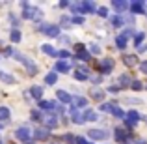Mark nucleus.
Listing matches in <instances>:
<instances>
[{
    "label": "nucleus",
    "mask_w": 147,
    "mask_h": 144,
    "mask_svg": "<svg viewBox=\"0 0 147 144\" xmlns=\"http://www.w3.org/2000/svg\"><path fill=\"white\" fill-rule=\"evenodd\" d=\"M123 62H125L127 66H134L138 60H136V56H125V58H123Z\"/></svg>",
    "instance_id": "nucleus-31"
},
{
    "label": "nucleus",
    "mask_w": 147,
    "mask_h": 144,
    "mask_svg": "<svg viewBox=\"0 0 147 144\" xmlns=\"http://www.w3.org/2000/svg\"><path fill=\"white\" fill-rule=\"evenodd\" d=\"M93 11H95L93 2H84V13H93Z\"/></svg>",
    "instance_id": "nucleus-25"
},
{
    "label": "nucleus",
    "mask_w": 147,
    "mask_h": 144,
    "mask_svg": "<svg viewBox=\"0 0 147 144\" xmlns=\"http://www.w3.org/2000/svg\"><path fill=\"white\" fill-rule=\"evenodd\" d=\"M56 111L60 112V114H63V107H61V105H56Z\"/></svg>",
    "instance_id": "nucleus-47"
},
{
    "label": "nucleus",
    "mask_w": 147,
    "mask_h": 144,
    "mask_svg": "<svg viewBox=\"0 0 147 144\" xmlns=\"http://www.w3.org/2000/svg\"><path fill=\"white\" fill-rule=\"evenodd\" d=\"M127 101H129V103H142L140 99H132V97H129V99H127Z\"/></svg>",
    "instance_id": "nucleus-46"
},
{
    "label": "nucleus",
    "mask_w": 147,
    "mask_h": 144,
    "mask_svg": "<svg viewBox=\"0 0 147 144\" xmlns=\"http://www.w3.org/2000/svg\"><path fill=\"white\" fill-rule=\"evenodd\" d=\"M76 51H78L76 58H80V60H90V53H88V51H84V45L82 43L76 45Z\"/></svg>",
    "instance_id": "nucleus-9"
},
{
    "label": "nucleus",
    "mask_w": 147,
    "mask_h": 144,
    "mask_svg": "<svg viewBox=\"0 0 147 144\" xmlns=\"http://www.w3.org/2000/svg\"><path fill=\"white\" fill-rule=\"evenodd\" d=\"M136 144H147V141H138Z\"/></svg>",
    "instance_id": "nucleus-48"
},
{
    "label": "nucleus",
    "mask_w": 147,
    "mask_h": 144,
    "mask_svg": "<svg viewBox=\"0 0 147 144\" xmlns=\"http://www.w3.org/2000/svg\"><path fill=\"white\" fill-rule=\"evenodd\" d=\"M88 137H90L91 141H106V139L110 137V133H106V131H102V129H91V131H88Z\"/></svg>",
    "instance_id": "nucleus-3"
},
{
    "label": "nucleus",
    "mask_w": 147,
    "mask_h": 144,
    "mask_svg": "<svg viewBox=\"0 0 147 144\" xmlns=\"http://www.w3.org/2000/svg\"><path fill=\"white\" fill-rule=\"evenodd\" d=\"M34 139H36V141H47L49 139V129H45V127L36 129L34 131Z\"/></svg>",
    "instance_id": "nucleus-7"
},
{
    "label": "nucleus",
    "mask_w": 147,
    "mask_h": 144,
    "mask_svg": "<svg viewBox=\"0 0 147 144\" xmlns=\"http://www.w3.org/2000/svg\"><path fill=\"white\" fill-rule=\"evenodd\" d=\"M91 81H93V83H100L102 77H100V75H93V77H91Z\"/></svg>",
    "instance_id": "nucleus-42"
},
{
    "label": "nucleus",
    "mask_w": 147,
    "mask_h": 144,
    "mask_svg": "<svg viewBox=\"0 0 147 144\" xmlns=\"http://www.w3.org/2000/svg\"><path fill=\"white\" fill-rule=\"evenodd\" d=\"M69 23H71V21H69L67 17H63V19H61V25H63V26H69Z\"/></svg>",
    "instance_id": "nucleus-44"
},
{
    "label": "nucleus",
    "mask_w": 147,
    "mask_h": 144,
    "mask_svg": "<svg viewBox=\"0 0 147 144\" xmlns=\"http://www.w3.org/2000/svg\"><path fill=\"white\" fill-rule=\"evenodd\" d=\"M130 137V133L127 129H121V127H119V129H115V139H117L119 142H123V141H127V139Z\"/></svg>",
    "instance_id": "nucleus-10"
},
{
    "label": "nucleus",
    "mask_w": 147,
    "mask_h": 144,
    "mask_svg": "<svg viewBox=\"0 0 147 144\" xmlns=\"http://www.w3.org/2000/svg\"><path fill=\"white\" fill-rule=\"evenodd\" d=\"M41 51H43L45 54H50V56H56V51L52 49V45H43V47H41Z\"/></svg>",
    "instance_id": "nucleus-27"
},
{
    "label": "nucleus",
    "mask_w": 147,
    "mask_h": 144,
    "mask_svg": "<svg viewBox=\"0 0 147 144\" xmlns=\"http://www.w3.org/2000/svg\"><path fill=\"white\" fill-rule=\"evenodd\" d=\"M56 96H58V99H60L61 103H71V101H73V99H71V96H69L67 92H63V90H58V94H56Z\"/></svg>",
    "instance_id": "nucleus-12"
},
{
    "label": "nucleus",
    "mask_w": 147,
    "mask_h": 144,
    "mask_svg": "<svg viewBox=\"0 0 147 144\" xmlns=\"http://www.w3.org/2000/svg\"><path fill=\"white\" fill-rule=\"evenodd\" d=\"M112 23H114V26H121L123 25V19L121 17H112Z\"/></svg>",
    "instance_id": "nucleus-36"
},
{
    "label": "nucleus",
    "mask_w": 147,
    "mask_h": 144,
    "mask_svg": "<svg viewBox=\"0 0 147 144\" xmlns=\"http://www.w3.org/2000/svg\"><path fill=\"white\" fill-rule=\"evenodd\" d=\"M84 120H88V122H95V120H97V112H95V111H88L86 116H84Z\"/></svg>",
    "instance_id": "nucleus-26"
},
{
    "label": "nucleus",
    "mask_w": 147,
    "mask_h": 144,
    "mask_svg": "<svg viewBox=\"0 0 147 144\" xmlns=\"http://www.w3.org/2000/svg\"><path fill=\"white\" fill-rule=\"evenodd\" d=\"M13 56H15V58H17V60H19V62H22V64H24V66H26V68H28V71H30V73H32V75H36V73H37V66H36V64H34V62H30V60H28V58H26V56H24V54H21V53H15V54H13Z\"/></svg>",
    "instance_id": "nucleus-1"
},
{
    "label": "nucleus",
    "mask_w": 147,
    "mask_h": 144,
    "mask_svg": "<svg viewBox=\"0 0 147 144\" xmlns=\"http://www.w3.org/2000/svg\"><path fill=\"white\" fill-rule=\"evenodd\" d=\"M145 90H147V86H145Z\"/></svg>",
    "instance_id": "nucleus-50"
},
{
    "label": "nucleus",
    "mask_w": 147,
    "mask_h": 144,
    "mask_svg": "<svg viewBox=\"0 0 147 144\" xmlns=\"http://www.w3.org/2000/svg\"><path fill=\"white\" fill-rule=\"evenodd\" d=\"M0 81H4V83H7V84H11V83H15V79L11 75H7L6 71H2L0 69Z\"/></svg>",
    "instance_id": "nucleus-21"
},
{
    "label": "nucleus",
    "mask_w": 147,
    "mask_h": 144,
    "mask_svg": "<svg viewBox=\"0 0 147 144\" xmlns=\"http://www.w3.org/2000/svg\"><path fill=\"white\" fill-rule=\"evenodd\" d=\"M15 139L21 142H28L30 139H32V131L28 129V127H19L17 131H15Z\"/></svg>",
    "instance_id": "nucleus-2"
},
{
    "label": "nucleus",
    "mask_w": 147,
    "mask_h": 144,
    "mask_svg": "<svg viewBox=\"0 0 147 144\" xmlns=\"http://www.w3.org/2000/svg\"><path fill=\"white\" fill-rule=\"evenodd\" d=\"M140 71L147 75V62H142V64H140Z\"/></svg>",
    "instance_id": "nucleus-38"
},
{
    "label": "nucleus",
    "mask_w": 147,
    "mask_h": 144,
    "mask_svg": "<svg viewBox=\"0 0 147 144\" xmlns=\"http://www.w3.org/2000/svg\"><path fill=\"white\" fill-rule=\"evenodd\" d=\"M7 120H9V109L0 107V122H7Z\"/></svg>",
    "instance_id": "nucleus-18"
},
{
    "label": "nucleus",
    "mask_w": 147,
    "mask_h": 144,
    "mask_svg": "<svg viewBox=\"0 0 147 144\" xmlns=\"http://www.w3.org/2000/svg\"><path fill=\"white\" fill-rule=\"evenodd\" d=\"M73 23H75V25H82L84 19H82V17H76V15H75V17H73Z\"/></svg>",
    "instance_id": "nucleus-40"
},
{
    "label": "nucleus",
    "mask_w": 147,
    "mask_h": 144,
    "mask_svg": "<svg viewBox=\"0 0 147 144\" xmlns=\"http://www.w3.org/2000/svg\"><path fill=\"white\" fill-rule=\"evenodd\" d=\"M32 120H39V112H37V111L32 112Z\"/></svg>",
    "instance_id": "nucleus-45"
},
{
    "label": "nucleus",
    "mask_w": 147,
    "mask_h": 144,
    "mask_svg": "<svg viewBox=\"0 0 147 144\" xmlns=\"http://www.w3.org/2000/svg\"><path fill=\"white\" fill-rule=\"evenodd\" d=\"M41 32H43L45 36H49V38H58V36H60V28H58L56 25H45V26H41Z\"/></svg>",
    "instance_id": "nucleus-4"
},
{
    "label": "nucleus",
    "mask_w": 147,
    "mask_h": 144,
    "mask_svg": "<svg viewBox=\"0 0 147 144\" xmlns=\"http://www.w3.org/2000/svg\"><path fill=\"white\" fill-rule=\"evenodd\" d=\"M71 116H73V122H75V124H84V122H86V120L78 114V111H76V109H71Z\"/></svg>",
    "instance_id": "nucleus-16"
},
{
    "label": "nucleus",
    "mask_w": 147,
    "mask_h": 144,
    "mask_svg": "<svg viewBox=\"0 0 147 144\" xmlns=\"http://www.w3.org/2000/svg\"><path fill=\"white\" fill-rule=\"evenodd\" d=\"M100 68H102L104 71H110V69L114 68V60H112V58H104V60L100 62Z\"/></svg>",
    "instance_id": "nucleus-13"
},
{
    "label": "nucleus",
    "mask_w": 147,
    "mask_h": 144,
    "mask_svg": "<svg viewBox=\"0 0 147 144\" xmlns=\"http://www.w3.org/2000/svg\"><path fill=\"white\" fill-rule=\"evenodd\" d=\"M0 131H2V126H0Z\"/></svg>",
    "instance_id": "nucleus-49"
},
{
    "label": "nucleus",
    "mask_w": 147,
    "mask_h": 144,
    "mask_svg": "<svg viewBox=\"0 0 147 144\" xmlns=\"http://www.w3.org/2000/svg\"><path fill=\"white\" fill-rule=\"evenodd\" d=\"M112 114H115L117 118H127V112H125V111H121L119 107H114V111H112Z\"/></svg>",
    "instance_id": "nucleus-29"
},
{
    "label": "nucleus",
    "mask_w": 147,
    "mask_h": 144,
    "mask_svg": "<svg viewBox=\"0 0 147 144\" xmlns=\"http://www.w3.org/2000/svg\"><path fill=\"white\" fill-rule=\"evenodd\" d=\"M73 103H75V109H82V107L88 105V99H86V97H75Z\"/></svg>",
    "instance_id": "nucleus-15"
},
{
    "label": "nucleus",
    "mask_w": 147,
    "mask_h": 144,
    "mask_svg": "<svg viewBox=\"0 0 147 144\" xmlns=\"http://www.w3.org/2000/svg\"><path fill=\"white\" fill-rule=\"evenodd\" d=\"M30 94L36 97V99H41V96H43V88H41V86H32Z\"/></svg>",
    "instance_id": "nucleus-20"
},
{
    "label": "nucleus",
    "mask_w": 147,
    "mask_h": 144,
    "mask_svg": "<svg viewBox=\"0 0 147 144\" xmlns=\"http://www.w3.org/2000/svg\"><path fill=\"white\" fill-rule=\"evenodd\" d=\"M130 88H132V90H144V88H142V83H140V81H132V86H130Z\"/></svg>",
    "instance_id": "nucleus-34"
},
{
    "label": "nucleus",
    "mask_w": 147,
    "mask_h": 144,
    "mask_svg": "<svg viewBox=\"0 0 147 144\" xmlns=\"http://www.w3.org/2000/svg\"><path fill=\"white\" fill-rule=\"evenodd\" d=\"M91 96H93L95 99H102V92H100V90H93V92H91Z\"/></svg>",
    "instance_id": "nucleus-37"
},
{
    "label": "nucleus",
    "mask_w": 147,
    "mask_h": 144,
    "mask_svg": "<svg viewBox=\"0 0 147 144\" xmlns=\"http://www.w3.org/2000/svg\"><path fill=\"white\" fill-rule=\"evenodd\" d=\"M63 141L65 142H71V144H76V139L73 135H63Z\"/></svg>",
    "instance_id": "nucleus-35"
},
{
    "label": "nucleus",
    "mask_w": 147,
    "mask_h": 144,
    "mask_svg": "<svg viewBox=\"0 0 147 144\" xmlns=\"http://www.w3.org/2000/svg\"><path fill=\"white\" fill-rule=\"evenodd\" d=\"M39 107L47 109V111H52V109H56V101H39Z\"/></svg>",
    "instance_id": "nucleus-19"
},
{
    "label": "nucleus",
    "mask_w": 147,
    "mask_h": 144,
    "mask_svg": "<svg viewBox=\"0 0 147 144\" xmlns=\"http://www.w3.org/2000/svg\"><path fill=\"white\" fill-rule=\"evenodd\" d=\"M69 69H71V66H69L67 62H63V60H61V62H58V64H56V71H61V73H67Z\"/></svg>",
    "instance_id": "nucleus-14"
},
{
    "label": "nucleus",
    "mask_w": 147,
    "mask_h": 144,
    "mask_svg": "<svg viewBox=\"0 0 147 144\" xmlns=\"http://www.w3.org/2000/svg\"><path fill=\"white\" fill-rule=\"evenodd\" d=\"M11 41H13V43L21 41V32H19V30H13V32H11Z\"/></svg>",
    "instance_id": "nucleus-32"
},
{
    "label": "nucleus",
    "mask_w": 147,
    "mask_h": 144,
    "mask_svg": "<svg viewBox=\"0 0 147 144\" xmlns=\"http://www.w3.org/2000/svg\"><path fill=\"white\" fill-rule=\"evenodd\" d=\"M130 8H132L134 13H144V4H142V2H132Z\"/></svg>",
    "instance_id": "nucleus-22"
},
{
    "label": "nucleus",
    "mask_w": 147,
    "mask_h": 144,
    "mask_svg": "<svg viewBox=\"0 0 147 144\" xmlns=\"http://www.w3.org/2000/svg\"><path fill=\"white\" fill-rule=\"evenodd\" d=\"M112 103H114V101H112ZM112 103H102V105H100V111H102V112H112L114 107H115V105H112Z\"/></svg>",
    "instance_id": "nucleus-28"
},
{
    "label": "nucleus",
    "mask_w": 147,
    "mask_h": 144,
    "mask_svg": "<svg viewBox=\"0 0 147 144\" xmlns=\"http://www.w3.org/2000/svg\"><path fill=\"white\" fill-rule=\"evenodd\" d=\"M58 81V73H49L47 77H45V83L47 84H54Z\"/></svg>",
    "instance_id": "nucleus-24"
},
{
    "label": "nucleus",
    "mask_w": 147,
    "mask_h": 144,
    "mask_svg": "<svg viewBox=\"0 0 147 144\" xmlns=\"http://www.w3.org/2000/svg\"><path fill=\"white\" fill-rule=\"evenodd\" d=\"M119 83H121V86H132V81H130L129 75H121L119 77Z\"/></svg>",
    "instance_id": "nucleus-23"
},
{
    "label": "nucleus",
    "mask_w": 147,
    "mask_h": 144,
    "mask_svg": "<svg viewBox=\"0 0 147 144\" xmlns=\"http://www.w3.org/2000/svg\"><path fill=\"white\" fill-rule=\"evenodd\" d=\"M60 56L61 58H69L71 54H69V51H60Z\"/></svg>",
    "instance_id": "nucleus-41"
},
{
    "label": "nucleus",
    "mask_w": 147,
    "mask_h": 144,
    "mask_svg": "<svg viewBox=\"0 0 147 144\" xmlns=\"http://www.w3.org/2000/svg\"><path fill=\"white\" fill-rule=\"evenodd\" d=\"M45 126H47V129H52V127H56V126H58L56 116H52V114L45 116Z\"/></svg>",
    "instance_id": "nucleus-11"
},
{
    "label": "nucleus",
    "mask_w": 147,
    "mask_h": 144,
    "mask_svg": "<svg viewBox=\"0 0 147 144\" xmlns=\"http://www.w3.org/2000/svg\"><path fill=\"white\" fill-rule=\"evenodd\" d=\"M140 118H142V116L138 114L136 111H130V112H127V118H125V124H127V126H136V124L140 122Z\"/></svg>",
    "instance_id": "nucleus-5"
},
{
    "label": "nucleus",
    "mask_w": 147,
    "mask_h": 144,
    "mask_svg": "<svg viewBox=\"0 0 147 144\" xmlns=\"http://www.w3.org/2000/svg\"><path fill=\"white\" fill-rule=\"evenodd\" d=\"M144 38H145V34H144V32H138L136 36H134V45H140L142 41H144Z\"/></svg>",
    "instance_id": "nucleus-30"
},
{
    "label": "nucleus",
    "mask_w": 147,
    "mask_h": 144,
    "mask_svg": "<svg viewBox=\"0 0 147 144\" xmlns=\"http://www.w3.org/2000/svg\"><path fill=\"white\" fill-rule=\"evenodd\" d=\"M108 92H112V94H117L119 88H117V86H110V88H108Z\"/></svg>",
    "instance_id": "nucleus-43"
},
{
    "label": "nucleus",
    "mask_w": 147,
    "mask_h": 144,
    "mask_svg": "<svg viewBox=\"0 0 147 144\" xmlns=\"http://www.w3.org/2000/svg\"><path fill=\"white\" fill-rule=\"evenodd\" d=\"M93 53V54H100V47L99 45H95V43H91L90 45V54Z\"/></svg>",
    "instance_id": "nucleus-33"
},
{
    "label": "nucleus",
    "mask_w": 147,
    "mask_h": 144,
    "mask_svg": "<svg viewBox=\"0 0 147 144\" xmlns=\"http://www.w3.org/2000/svg\"><path fill=\"white\" fill-rule=\"evenodd\" d=\"M99 15H100V17H108V10H106V8H100V10H99Z\"/></svg>",
    "instance_id": "nucleus-39"
},
{
    "label": "nucleus",
    "mask_w": 147,
    "mask_h": 144,
    "mask_svg": "<svg viewBox=\"0 0 147 144\" xmlns=\"http://www.w3.org/2000/svg\"><path fill=\"white\" fill-rule=\"evenodd\" d=\"M112 6H114L115 10L119 11V13H123V11L129 8V2H119V0H117V2H112Z\"/></svg>",
    "instance_id": "nucleus-17"
},
{
    "label": "nucleus",
    "mask_w": 147,
    "mask_h": 144,
    "mask_svg": "<svg viewBox=\"0 0 147 144\" xmlns=\"http://www.w3.org/2000/svg\"><path fill=\"white\" fill-rule=\"evenodd\" d=\"M130 34H132L130 30H125V32H123L121 36L115 40V43H117V47H119V49H125V45H127V38H129Z\"/></svg>",
    "instance_id": "nucleus-8"
},
{
    "label": "nucleus",
    "mask_w": 147,
    "mask_h": 144,
    "mask_svg": "<svg viewBox=\"0 0 147 144\" xmlns=\"http://www.w3.org/2000/svg\"><path fill=\"white\" fill-rule=\"evenodd\" d=\"M88 73H90V69H88L86 66H78V68H76V73H75V79L86 81L88 79Z\"/></svg>",
    "instance_id": "nucleus-6"
}]
</instances>
